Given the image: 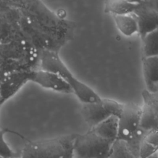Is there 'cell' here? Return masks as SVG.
I'll list each match as a JSON object with an SVG mask.
<instances>
[{
  "label": "cell",
  "instance_id": "obj_11",
  "mask_svg": "<svg viewBox=\"0 0 158 158\" xmlns=\"http://www.w3.org/2000/svg\"><path fill=\"white\" fill-rule=\"evenodd\" d=\"M90 130L99 136L114 142L117 138L118 117L111 116Z\"/></svg>",
  "mask_w": 158,
  "mask_h": 158
},
{
  "label": "cell",
  "instance_id": "obj_15",
  "mask_svg": "<svg viewBox=\"0 0 158 158\" xmlns=\"http://www.w3.org/2000/svg\"><path fill=\"white\" fill-rule=\"evenodd\" d=\"M107 158H135L126 142L116 139L112 143Z\"/></svg>",
  "mask_w": 158,
  "mask_h": 158
},
{
  "label": "cell",
  "instance_id": "obj_2",
  "mask_svg": "<svg viewBox=\"0 0 158 158\" xmlns=\"http://www.w3.org/2000/svg\"><path fill=\"white\" fill-rule=\"evenodd\" d=\"M76 134L31 141L22 148L20 158H73Z\"/></svg>",
  "mask_w": 158,
  "mask_h": 158
},
{
  "label": "cell",
  "instance_id": "obj_7",
  "mask_svg": "<svg viewBox=\"0 0 158 158\" xmlns=\"http://www.w3.org/2000/svg\"><path fill=\"white\" fill-rule=\"evenodd\" d=\"M158 93L146 89L142 91L143 106L141 107L139 128L149 132L158 130Z\"/></svg>",
  "mask_w": 158,
  "mask_h": 158
},
{
  "label": "cell",
  "instance_id": "obj_12",
  "mask_svg": "<svg viewBox=\"0 0 158 158\" xmlns=\"http://www.w3.org/2000/svg\"><path fill=\"white\" fill-rule=\"evenodd\" d=\"M138 1L110 0L106 1L104 5V12L110 13L113 15H129L133 14Z\"/></svg>",
  "mask_w": 158,
  "mask_h": 158
},
{
  "label": "cell",
  "instance_id": "obj_19",
  "mask_svg": "<svg viewBox=\"0 0 158 158\" xmlns=\"http://www.w3.org/2000/svg\"><path fill=\"white\" fill-rule=\"evenodd\" d=\"M144 141L153 146L158 148V131L154 130L149 132L144 138Z\"/></svg>",
  "mask_w": 158,
  "mask_h": 158
},
{
  "label": "cell",
  "instance_id": "obj_18",
  "mask_svg": "<svg viewBox=\"0 0 158 158\" xmlns=\"http://www.w3.org/2000/svg\"><path fill=\"white\" fill-rule=\"evenodd\" d=\"M157 150L158 148L147 143L144 139L139 149L138 158H148L157 153Z\"/></svg>",
  "mask_w": 158,
  "mask_h": 158
},
{
  "label": "cell",
  "instance_id": "obj_10",
  "mask_svg": "<svg viewBox=\"0 0 158 158\" xmlns=\"http://www.w3.org/2000/svg\"><path fill=\"white\" fill-rule=\"evenodd\" d=\"M142 65L146 89L152 93H158V56L143 57Z\"/></svg>",
  "mask_w": 158,
  "mask_h": 158
},
{
  "label": "cell",
  "instance_id": "obj_14",
  "mask_svg": "<svg viewBox=\"0 0 158 158\" xmlns=\"http://www.w3.org/2000/svg\"><path fill=\"white\" fill-rule=\"evenodd\" d=\"M141 40L143 57L158 56V29L148 33Z\"/></svg>",
  "mask_w": 158,
  "mask_h": 158
},
{
  "label": "cell",
  "instance_id": "obj_1",
  "mask_svg": "<svg viewBox=\"0 0 158 158\" xmlns=\"http://www.w3.org/2000/svg\"><path fill=\"white\" fill-rule=\"evenodd\" d=\"M39 62L40 69L56 73L64 80L83 104L96 102L101 99L92 88L72 74L60 59L57 52L49 50L41 51Z\"/></svg>",
  "mask_w": 158,
  "mask_h": 158
},
{
  "label": "cell",
  "instance_id": "obj_13",
  "mask_svg": "<svg viewBox=\"0 0 158 158\" xmlns=\"http://www.w3.org/2000/svg\"><path fill=\"white\" fill-rule=\"evenodd\" d=\"M114 20L118 30L124 35L130 36L138 32L137 20L132 14L113 15Z\"/></svg>",
  "mask_w": 158,
  "mask_h": 158
},
{
  "label": "cell",
  "instance_id": "obj_5",
  "mask_svg": "<svg viewBox=\"0 0 158 158\" xmlns=\"http://www.w3.org/2000/svg\"><path fill=\"white\" fill-rule=\"evenodd\" d=\"M141 107L135 102L123 104V109L118 117L117 139L127 142L139 127Z\"/></svg>",
  "mask_w": 158,
  "mask_h": 158
},
{
  "label": "cell",
  "instance_id": "obj_16",
  "mask_svg": "<svg viewBox=\"0 0 158 158\" xmlns=\"http://www.w3.org/2000/svg\"><path fill=\"white\" fill-rule=\"evenodd\" d=\"M148 133L149 132L139 127L133 136L127 142H126L130 151L135 158L139 157L140 148Z\"/></svg>",
  "mask_w": 158,
  "mask_h": 158
},
{
  "label": "cell",
  "instance_id": "obj_4",
  "mask_svg": "<svg viewBox=\"0 0 158 158\" xmlns=\"http://www.w3.org/2000/svg\"><path fill=\"white\" fill-rule=\"evenodd\" d=\"M123 109V104L111 99H101L92 103H84L81 114L90 129L111 116L119 117Z\"/></svg>",
  "mask_w": 158,
  "mask_h": 158
},
{
  "label": "cell",
  "instance_id": "obj_17",
  "mask_svg": "<svg viewBox=\"0 0 158 158\" xmlns=\"http://www.w3.org/2000/svg\"><path fill=\"white\" fill-rule=\"evenodd\" d=\"M5 131L0 129V157L2 158H17V154L14 152L4 139Z\"/></svg>",
  "mask_w": 158,
  "mask_h": 158
},
{
  "label": "cell",
  "instance_id": "obj_8",
  "mask_svg": "<svg viewBox=\"0 0 158 158\" xmlns=\"http://www.w3.org/2000/svg\"><path fill=\"white\" fill-rule=\"evenodd\" d=\"M28 81L35 82L41 86L63 93H73L70 86L58 75L42 69L28 71Z\"/></svg>",
  "mask_w": 158,
  "mask_h": 158
},
{
  "label": "cell",
  "instance_id": "obj_20",
  "mask_svg": "<svg viewBox=\"0 0 158 158\" xmlns=\"http://www.w3.org/2000/svg\"><path fill=\"white\" fill-rule=\"evenodd\" d=\"M2 99H1V96H0V107L2 105Z\"/></svg>",
  "mask_w": 158,
  "mask_h": 158
},
{
  "label": "cell",
  "instance_id": "obj_3",
  "mask_svg": "<svg viewBox=\"0 0 158 158\" xmlns=\"http://www.w3.org/2000/svg\"><path fill=\"white\" fill-rule=\"evenodd\" d=\"M113 141L105 139L92 130L76 134L73 145V158H107Z\"/></svg>",
  "mask_w": 158,
  "mask_h": 158
},
{
  "label": "cell",
  "instance_id": "obj_6",
  "mask_svg": "<svg viewBox=\"0 0 158 158\" xmlns=\"http://www.w3.org/2000/svg\"><path fill=\"white\" fill-rule=\"evenodd\" d=\"M138 23V32L142 39L148 33L158 29V1H138L133 14Z\"/></svg>",
  "mask_w": 158,
  "mask_h": 158
},
{
  "label": "cell",
  "instance_id": "obj_9",
  "mask_svg": "<svg viewBox=\"0 0 158 158\" xmlns=\"http://www.w3.org/2000/svg\"><path fill=\"white\" fill-rule=\"evenodd\" d=\"M28 81V71L12 72L0 80V96L2 103L15 95Z\"/></svg>",
  "mask_w": 158,
  "mask_h": 158
}]
</instances>
